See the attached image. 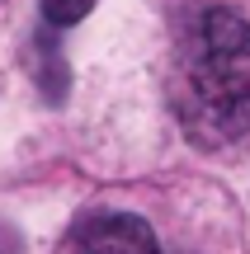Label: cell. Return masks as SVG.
Masks as SVG:
<instances>
[{
  "label": "cell",
  "instance_id": "cell-1",
  "mask_svg": "<svg viewBox=\"0 0 250 254\" xmlns=\"http://www.w3.org/2000/svg\"><path fill=\"white\" fill-rule=\"evenodd\" d=\"M175 109L198 146L250 136V24L227 5L184 19L175 47Z\"/></svg>",
  "mask_w": 250,
  "mask_h": 254
},
{
  "label": "cell",
  "instance_id": "cell-2",
  "mask_svg": "<svg viewBox=\"0 0 250 254\" xmlns=\"http://www.w3.org/2000/svg\"><path fill=\"white\" fill-rule=\"evenodd\" d=\"M81 254H161L156 231L132 212H104L81 226Z\"/></svg>",
  "mask_w": 250,
  "mask_h": 254
},
{
  "label": "cell",
  "instance_id": "cell-3",
  "mask_svg": "<svg viewBox=\"0 0 250 254\" xmlns=\"http://www.w3.org/2000/svg\"><path fill=\"white\" fill-rule=\"evenodd\" d=\"M38 9H43L47 28H71L94 9V0H38Z\"/></svg>",
  "mask_w": 250,
  "mask_h": 254
}]
</instances>
